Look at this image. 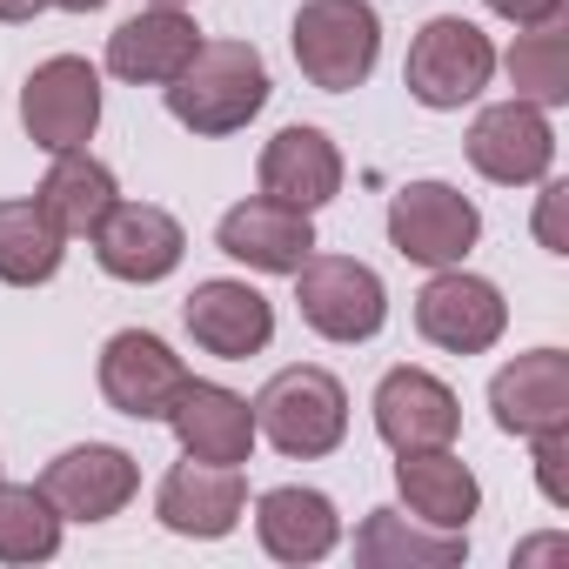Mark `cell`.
I'll list each match as a JSON object with an SVG mask.
<instances>
[{
    "label": "cell",
    "mask_w": 569,
    "mask_h": 569,
    "mask_svg": "<svg viewBox=\"0 0 569 569\" xmlns=\"http://www.w3.org/2000/svg\"><path fill=\"white\" fill-rule=\"evenodd\" d=\"M41 8H54V0H0V21H34Z\"/></svg>",
    "instance_id": "4dcf8cb0"
},
{
    "label": "cell",
    "mask_w": 569,
    "mask_h": 569,
    "mask_svg": "<svg viewBox=\"0 0 569 569\" xmlns=\"http://www.w3.org/2000/svg\"><path fill=\"white\" fill-rule=\"evenodd\" d=\"M489 409L502 436H549L569 429V356L562 349H529L509 369H496L489 382Z\"/></svg>",
    "instance_id": "7c38bea8"
},
{
    "label": "cell",
    "mask_w": 569,
    "mask_h": 569,
    "mask_svg": "<svg viewBox=\"0 0 569 569\" xmlns=\"http://www.w3.org/2000/svg\"><path fill=\"white\" fill-rule=\"evenodd\" d=\"M296 302H302V322L329 342H369L389 322L382 274L356 254H309L296 268Z\"/></svg>",
    "instance_id": "277c9868"
},
{
    "label": "cell",
    "mask_w": 569,
    "mask_h": 569,
    "mask_svg": "<svg viewBox=\"0 0 569 569\" xmlns=\"http://www.w3.org/2000/svg\"><path fill=\"white\" fill-rule=\"evenodd\" d=\"M168 429L181 442V456L194 462H221V469H241L248 449H254V409L221 389V382H181V396L168 402Z\"/></svg>",
    "instance_id": "9a60e30c"
},
{
    "label": "cell",
    "mask_w": 569,
    "mask_h": 569,
    "mask_svg": "<svg viewBox=\"0 0 569 569\" xmlns=\"http://www.w3.org/2000/svg\"><path fill=\"white\" fill-rule=\"evenodd\" d=\"M181 322L221 362H248L274 336V309H268L261 289H248V281H201V289L188 296V309H181Z\"/></svg>",
    "instance_id": "ac0fdd59"
},
{
    "label": "cell",
    "mask_w": 569,
    "mask_h": 569,
    "mask_svg": "<svg viewBox=\"0 0 569 569\" xmlns=\"http://www.w3.org/2000/svg\"><path fill=\"white\" fill-rule=\"evenodd\" d=\"M268 108V68L248 41H201L188 68L168 81V114L188 134H234Z\"/></svg>",
    "instance_id": "6da1fadb"
},
{
    "label": "cell",
    "mask_w": 569,
    "mask_h": 569,
    "mask_svg": "<svg viewBox=\"0 0 569 569\" xmlns=\"http://www.w3.org/2000/svg\"><path fill=\"white\" fill-rule=\"evenodd\" d=\"M482 234V214L469 194H456L449 181H409L396 201H389V241L402 261H422V268H456Z\"/></svg>",
    "instance_id": "52a82bcc"
},
{
    "label": "cell",
    "mask_w": 569,
    "mask_h": 569,
    "mask_svg": "<svg viewBox=\"0 0 569 569\" xmlns=\"http://www.w3.org/2000/svg\"><path fill=\"white\" fill-rule=\"evenodd\" d=\"M61 549V509L34 482H0V562H48Z\"/></svg>",
    "instance_id": "4316f807"
},
{
    "label": "cell",
    "mask_w": 569,
    "mask_h": 569,
    "mask_svg": "<svg viewBox=\"0 0 569 569\" xmlns=\"http://www.w3.org/2000/svg\"><path fill=\"white\" fill-rule=\"evenodd\" d=\"M241 502H248V482L241 469H221V462H174L154 489V516L161 529L174 536H194V542H214L241 522Z\"/></svg>",
    "instance_id": "2e32d148"
},
{
    "label": "cell",
    "mask_w": 569,
    "mask_h": 569,
    "mask_svg": "<svg viewBox=\"0 0 569 569\" xmlns=\"http://www.w3.org/2000/svg\"><path fill=\"white\" fill-rule=\"evenodd\" d=\"M54 8H68V14H94V8H108V0H54Z\"/></svg>",
    "instance_id": "d6a6232c"
},
{
    "label": "cell",
    "mask_w": 569,
    "mask_h": 569,
    "mask_svg": "<svg viewBox=\"0 0 569 569\" xmlns=\"http://www.w3.org/2000/svg\"><path fill=\"white\" fill-rule=\"evenodd\" d=\"M181 221L154 201H114V214L94 228V254L114 281H168L181 268Z\"/></svg>",
    "instance_id": "5bb4252c"
},
{
    "label": "cell",
    "mask_w": 569,
    "mask_h": 569,
    "mask_svg": "<svg viewBox=\"0 0 569 569\" xmlns=\"http://www.w3.org/2000/svg\"><path fill=\"white\" fill-rule=\"evenodd\" d=\"M254 536L274 562H322L342 542V516L322 489L289 482V489H268L254 502Z\"/></svg>",
    "instance_id": "ffe728a7"
},
{
    "label": "cell",
    "mask_w": 569,
    "mask_h": 569,
    "mask_svg": "<svg viewBox=\"0 0 569 569\" xmlns=\"http://www.w3.org/2000/svg\"><path fill=\"white\" fill-rule=\"evenodd\" d=\"M509 88H516V101H536V108L569 101V28L562 21H536L529 34H516Z\"/></svg>",
    "instance_id": "484cf974"
},
{
    "label": "cell",
    "mask_w": 569,
    "mask_h": 569,
    "mask_svg": "<svg viewBox=\"0 0 569 569\" xmlns=\"http://www.w3.org/2000/svg\"><path fill=\"white\" fill-rule=\"evenodd\" d=\"M41 214L61 228V234H88L94 241V228L114 214V201H121V188H114V174L88 154V148H68V154H54V168H48V181H41Z\"/></svg>",
    "instance_id": "603a6c76"
},
{
    "label": "cell",
    "mask_w": 569,
    "mask_h": 569,
    "mask_svg": "<svg viewBox=\"0 0 569 569\" xmlns=\"http://www.w3.org/2000/svg\"><path fill=\"white\" fill-rule=\"evenodd\" d=\"M542 556H562V536H542V542H522L516 562H542Z\"/></svg>",
    "instance_id": "1f68e13d"
},
{
    "label": "cell",
    "mask_w": 569,
    "mask_h": 569,
    "mask_svg": "<svg viewBox=\"0 0 569 569\" xmlns=\"http://www.w3.org/2000/svg\"><path fill=\"white\" fill-rule=\"evenodd\" d=\"M462 429L456 389L436 382L429 369H389L376 382V436L402 456V449H449Z\"/></svg>",
    "instance_id": "4fadbf2b"
},
{
    "label": "cell",
    "mask_w": 569,
    "mask_h": 569,
    "mask_svg": "<svg viewBox=\"0 0 569 569\" xmlns=\"http://www.w3.org/2000/svg\"><path fill=\"white\" fill-rule=\"evenodd\" d=\"M181 382H188V369L161 336L121 329L101 349V396H108V409H121L134 422H168V402L181 396Z\"/></svg>",
    "instance_id": "30bf717a"
},
{
    "label": "cell",
    "mask_w": 569,
    "mask_h": 569,
    "mask_svg": "<svg viewBox=\"0 0 569 569\" xmlns=\"http://www.w3.org/2000/svg\"><path fill=\"white\" fill-rule=\"evenodd\" d=\"M21 128L34 148L48 154H68V148H88V134L101 128V74L81 61V54H54L28 74L21 88Z\"/></svg>",
    "instance_id": "8992f818"
},
{
    "label": "cell",
    "mask_w": 569,
    "mask_h": 569,
    "mask_svg": "<svg viewBox=\"0 0 569 569\" xmlns=\"http://www.w3.org/2000/svg\"><path fill=\"white\" fill-rule=\"evenodd\" d=\"M489 14H502L509 28H536V21H562V0H489Z\"/></svg>",
    "instance_id": "f1b7e54d"
},
{
    "label": "cell",
    "mask_w": 569,
    "mask_h": 569,
    "mask_svg": "<svg viewBox=\"0 0 569 569\" xmlns=\"http://www.w3.org/2000/svg\"><path fill=\"white\" fill-rule=\"evenodd\" d=\"M194 48H201L194 21L181 8H154V14H134V21H121L108 34V74H121L134 88H168L188 68Z\"/></svg>",
    "instance_id": "44dd1931"
},
{
    "label": "cell",
    "mask_w": 569,
    "mask_h": 569,
    "mask_svg": "<svg viewBox=\"0 0 569 569\" xmlns=\"http://www.w3.org/2000/svg\"><path fill=\"white\" fill-rule=\"evenodd\" d=\"M416 329H422V342H436L449 356H482L502 342L509 302L496 281L462 274V261H456V268H436V281L416 296Z\"/></svg>",
    "instance_id": "ba28073f"
},
{
    "label": "cell",
    "mask_w": 569,
    "mask_h": 569,
    "mask_svg": "<svg viewBox=\"0 0 569 569\" xmlns=\"http://www.w3.org/2000/svg\"><path fill=\"white\" fill-rule=\"evenodd\" d=\"M536 442V482L549 502H569V482H562V456H569V429H549V436H529Z\"/></svg>",
    "instance_id": "83f0119b"
},
{
    "label": "cell",
    "mask_w": 569,
    "mask_h": 569,
    "mask_svg": "<svg viewBox=\"0 0 569 569\" xmlns=\"http://www.w3.org/2000/svg\"><path fill=\"white\" fill-rule=\"evenodd\" d=\"M261 194L268 201H289L302 214H316L322 201L342 194V154L322 128H281L261 148Z\"/></svg>",
    "instance_id": "d6986e66"
},
{
    "label": "cell",
    "mask_w": 569,
    "mask_h": 569,
    "mask_svg": "<svg viewBox=\"0 0 569 569\" xmlns=\"http://www.w3.org/2000/svg\"><path fill=\"white\" fill-rule=\"evenodd\" d=\"M214 241H221V254H234V261H248V268H261V274H296V268L316 254L309 214L289 208V201H268V194L234 201V208L221 214Z\"/></svg>",
    "instance_id": "e0dca14e"
},
{
    "label": "cell",
    "mask_w": 569,
    "mask_h": 569,
    "mask_svg": "<svg viewBox=\"0 0 569 569\" xmlns=\"http://www.w3.org/2000/svg\"><path fill=\"white\" fill-rule=\"evenodd\" d=\"M489 74H496V48L462 14L429 21L416 34V48H409V68H402V81H409V94L422 108H462V101H476L489 88Z\"/></svg>",
    "instance_id": "5b68a950"
},
{
    "label": "cell",
    "mask_w": 569,
    "mask_h": 569,
    "mask_svg": "<svg viewBox=\"0 0 569 569\" xmlns=\"http://www.w3.org/2000/svg\"><path fill=\"white\" fill-rule=\"evenodd\" d=\"M396 489H402L409 516H422L429 529H469V516L482 509V482L449 449H402Z\"/></svg>",
    "instance_id": "7402d4cb"
},
{
    "label": "cell",
    "mask_w": 569,
    "mask_h": 569,
    "mask_svg": "<svg viewBox=\"0 0 569 569\" xmlns=\"http://www.w3.org/2000/svg\"><path fill=\"white\" fill-rule=\"evenodd\" d=\"M134 489H141V469L114 442H81V449L54 456L41 476V496L61 509V522H108L134 502Z\"/></svg>",
    "instance_id": "9c48e42d"
},
{
    "label": "cell",
    "mask_w": 569,
    "mask_h": 569,
    "mask_svg": "<svg viewBox=\"0 0 569 569\" xmlns=\"http://www.w3.org/2000/svg\"><path fill=\"white\" fill-rule=\"evenodd\" d=\"M254 436H268L289 462H316L336 456L349 436V396L329 369H281L268 376V389L254 396Z\"/></svg>",
    "instance_id": "7a4b0ae2"
},
{
    "label": "cell",
    "mask_w": 569,
    "mask_h": 569,
    "mask_svg": "<svg viewBox=\"0 0 569 569\" xmlns=\"http://www.w3.org/2000/svg\"><path fill=\"white\" fill-rule=\"evenodd\" d=\"M562 194L569 188H542V208H536V234H542L549 254H569V241H562Z\"/></svg>",
    "instance_id": "f546056e"
},
{
    "label": "cell",
    "mask_w": 569,
    "mask_h": 569,
    "mask_svg": "<svg viewBox=\"0 0 569 569\" xmlns=\"http://www.w3.org/2000/svg\"><path fill=\"white\" fill-rule=\"evenodd\" d=\"M154 8H188V0H154Z\"/></svg>",
    "instance_id": "836d02e7"
},
{
    "label": "cell",
    "mask_w": 569,
    "mask_h": 569,
    "mask_svg": "<svg viewBox=\"0 0 569 569\" xmlns=\"http://www.w3.org/2000/svg\"><path fill=\"white\" fill-rule=\"evenodd\" d=\"M296 68L309 74V88L322 94H349L376 74L382 54V21L369 0H309L296 14Z\"/></svg>",
    "instance_id": "3957f363"
},
{
    "label": "cell",
    "mask_w": 569,
    "mask_h": 569,
    "mask_svg": "<svg viewBox=\"0 0 569 569\" xmlns=\"http://www.w3.org/2000/svg\"><path fill=\"white\" fill-rule=\"evenodd\" d=\"M356 556L369 569H449L469 556V536L462 529H409V516L369 509V522L356 529Z\"/></svg>",
    "instance_id": "cb8c5ba5"
},
{
    "label": "cell",
    "mask_w": 569,
    "mask_h": 569,
    "mask_svg": "<svg viewBox=\"0 0 569 569\" xmlns=\"http://www.w3.org/2000/svg\"><path fill=\"white\" fill-rule=\"evenodd\" d=\"M68 234L41 214V201H0V281L8 289H41L61 274Z\"/></svg>",
    "instance_id": "d4e9b609"
},
{
    "label": "cell",
    "mask_w": 569,
    "mask_h": 569,
    "mask_svg": "<svg viewBox=\"0 0 569 569\" xmlns=\"http://www.w3.org/2000/svg\"><path fill=\"white\" fill-rule=\"evenodd\" d=\"M549 161H556V134H549L536 101H496L476 114V128H469V168L476 174L522 188V181H542Z\"/></svg>",
    "instance_id": "8fae6325"
}]
</instances>
